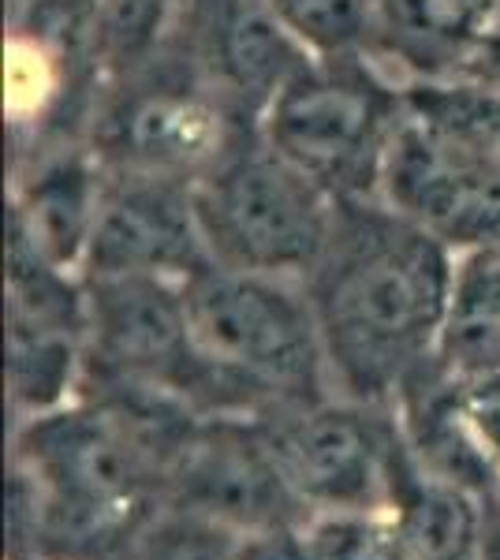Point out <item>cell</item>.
I'll use <instances>...</instances> for the list:
<instances>
[{
    "label": "cell",
    "instance_id": "ac0fdd59",
    "mask_svg": "<svg viewBox=\"0 0 500 560\" xmlns=\"http://www.w3.org/2000/svg\"><path fill=\"white\" fill-rule=\"evenodd\" d=\"M407 105L500 153V83L475 75L407 83Z\"/></svg>",
    "mask_w": 500,
    "mask_h": 560
},
{
    "label": "cell",
    "instance_id": "7a4b0ae2",
    "mask_svg": "<svg viewBox=\"0 0 500 560\" xmlns=\"http://www.w3.org/2000/svg\"><path fill=\"white\" fill-rule=\"evenodd\" d=\"M184 288L198 351L247 400L254 422L325 400L329 363L303 280L209 266Z\"/></svg>",
    "mask_w": 500,
    "mask_h": 560
},
{
    "label": "cell",
    "instance_id": "ffe728a7",
    "mask_svg": "<svg viewBox=\"0 0 500 560\" xmlns=\"http://www.w3.org/2000/svg\"><path fill=\"white\" fill-rule=\"evenodd\" d=\"M235 535L209 520L187 516L158 527L135 549V560H235Z\"/></svg>",
    "mask_w": 500,
    "mask_h": 560
},
{
    "label": "cell",
    "instance_id": "8992f818",
    "mask_svg": "<svg viewBox=\"0 0 500 560\" xmlns=\"http://www.w3.org/2000/svg\"><path fill=\"white\" fill-rule=\"evenodd\" d=\"M280 475L306 509L385 512L407 456L393 404H306L254 422Z\"/></svg>",
    "mask_w": 500,
    "mask_h": 560
},
{
    "label": "cell",
    "instance_id": "8fae6325",
    "mask_svg": "<svg viewBox=\"0 0 500 560\" xmlns=\"http://www.w3.org/2000/svg\"><path fill=\"white\" fill-rule=\"evenodd\" d=\"M105 165L90 142H60L31 153H15L12 213L8 229L23 232L60 269L83 277L102 206Z\"/></svg>",
    "mask_w": 500,
    "mask_h": 560
},
{
    "label": "cell",
    "instance_id": "44dd1931",
    "mask_svg": "<svg viewBox=\"0 0 500 560\" xmlns=\"http://www.w3.org/2000/svg\"><path fill=\"white\" fill-rule=\"evenodd\" d=\"M460 385V411L467 419L470 433L478 438L481 453L500 471V370L497 374H481Z\"/></svg>",
    "mask_w": 500,
    "mask_h": 560
},
{
    "label": "cell",
    "instance_id": "52a82bcc",
    "mask_svg": "<svg viewBox=\"0 0 500 560\" xmlns=\"http://www.w3.org/2000/svg\"><path fill=\"white\" fill-rule=\"evenodd\" d=\"M381 198L456 255L500 247V153L411 105L388 150Z\"/></svg>",
    "mask_w": 500,
    "mask_h": 560
},
{
    "label": "cell",
    "instance_id": "7402d4cb",
    "mask_svg": "<svg viewBox=\"0 0 500 560\" xmlns=\"http://www.w3.org/2000/svg\"><path fill=\"white\" fill-rule=\"evenodd\" d=\"M235 560H306L303 523L295 527H269L235 535Z\"/></svg>",
    "mask_w": 500,
    "mask_h": 560
},
{
    "label": "cell",
    "instance_id": "603a6c76",
    "mask_svg": "<svg viewBox=\"0 0 500 560\" xmlns=\"http://www.w3.org/2000/svg\"><path fill=\"white\" fill-rule=\"evenodd\" d=\"M12 4H15V0H12Z\"/></svg>",
    "mask_w": 500,
    "mask_h": 560
},
{
    "label": "cell",
    "instance_id": "5b68a950",
    "mask_svg": "<svg viewBox=\"0 0 500 560\" xmlns=\"http://www.w3.org/2000/svg\"><path fill=\"white\" fill-rule=\"evenodd\" d=\"M240 124L251 120H240L187 52L165 42L147 65L105 79L86 142L105 168L195 184Z\"/></svg>",
    "mask_w": 500,
    "mask_h": 560
},
{
    "label": "cell",
    "instance_id": "5bb4252c",
    "mask_svg": "<svg viewBox=\"0 0 500 560\" xmlns=\"http://www.w3.org/2000/svg\"><path fill=\"white\" fill-rule=\"evenodd\" d=\"M452 382L500 370V247L456 258V280L433 355Z\"/></svg>",
    "mask_w": 500,
    "mask_h": 560
},
{
    "label": "cell",
    "instance_id": "7c38bea8",
    "mask_svg": "<svg viewBox=\"0 0 500 560\" xmlns=\"http://www.w3.org/2000/svg\"><path fill=\"white\" fill-rule=\"evenodd\" d=\"M500 31V0H377V60L404 83L475 71Z\"/></svg>",
    "mask_w": 500,
    "mask_h": 560
},
{
    "label": "cell",
    "instance_id": "9c48e42d",
    "mask_svg": "<svg viewBox=\"0 0 500 560\" xmlns=\"http://www.w3.org/2000/svg\"><path fill=\"white\" fill-rule=\"evenodd\" d=\"M168 493L179 512L232 535L311 520V509L295 497L258 427L247 419H202L172 471Z\"/></svg>",
    "mask_w": 500,
    "mask_h": 560
},
{
    "label": "cell",
    "instance_id": "277c9868",
    "mask_svg": "<svg viewBox=\"0 0 500 560\" xmlns=\"http://www.w3.org/2000/svg\"><path fill=\"white\" fill-rule=\"evenodd\" d=\"M195 210L213 266L303 280L325 250L336 202L258 124H240L195 179Z\"/></svg>",
    "mask_w": 500,
    "mask_h": 560
},
{
    "label": "cell",
    "instance_id": "6da1fadb",
    "mask_svg": "<svg viewBox=\"0 0 500 560\" xmlns=\"http://www.w3.org/2000/svg\"><path fill=\"white\" fill-rule=\"evenodd\" d=\"M456 250L385 198L336 202L333 232L303 288L344 400L396 404L438 355Z\"/></svg>",
    "mask_w": 500,
    "mask_h": 560
},
{
    "label": "cell",
    "instance_id": "ba28073f",
    "mask_svg": "<svg viewBox=\"0 0 500 560\" xmlns=\"http://www.w3.org/2000/svg\"><path fill=\"white\" fill-rule=\"evenodd\" d=\"M213 266L195 210V184L153 173L105 168L94 240L86 250L90 277H165L195 280Z\"/></svg>",
    "mask_w": 500,
    "mask_h": 560
},
{
    "label": "cell",
    "instance_id": "9a60e30c",
    "mask_svg": "<svg viewBox=\"0 0 500 560\" xmlns=\"http://www.w3.org/2000/svg\"><path fill=\"white\" fill-rule=\"evenodd\" d=\"M86 332L8 311V388L26 415L60 408L83 385Z\"/></svg>",
    "mask_w": 500,
    "mask_h": 560
},
{
    "label": "cell",
    "instance_id": "e0dca14e",
    "mask_svg": "<svg viewBox=\"0 0 500 560\" xmlns=\"http://www.w3.org/2000/svg\"><path fill=\"white\" fill-rule=\"evenodd\" d=\"M184 4L187 0H97V57L105 79L158 57Z\"/></svg>",
    "mask_w": 500,
    "mask_h": 560
},
{
    "label": "cell",
    "instance_id": "3957f363",
    "mask_svg": "<svg viewBox=\"0 0 500 560\" xmlns=\"http://www.w3.org/2000/svg\"><path fill=\"white\" fill-rule=\"evenodd\" d=\"M407 83L377 57L306 60L258 116V131L333 202L381 198Z\"/></svg>",
    "mask_w": 500,
    "mask_h": 560
},
{
    "label": "cell",
    "instance_id": "2e32d148",
    "mask_svg": "<svg viewBox=\"0 0 500 560\" xmlns=\"http://www.w3.org/2000/svg\"><path fill=\"white\" fill-rule=\"evenodd\" d=\"M269 8L306 57H377V0H269Z\"/></svg>",
    "mask_w": 500,
    "mask_h": 560
},
{
    "label": "cell",
    "instance_id": "4fadbf2b",
    "mask_svg": "<svg viewBox=\"0 0 500 560\" xmlns=\"http://www.w3.org/2000/svg\"><path fill=\"white\" fill-rule=\"evenodd\" d=\"M393 520L407 560H486V512L478 493L430 475L411 445L396 475Z\"/></svg>",
    "mask_w": 500,
    "mask_h": 560
},
{
    "label": "cell",
    "instance_id": "d6986e66",
    "mask_svg": "<svg viewBox=\"0 0 500 560\" xmlns=\"http://www.w3.org/2000/svg\"><path fill=\"white\" fill-rule=\"evenodd\" d=\"M306 560H407L396 520L381 512H322L303 523Z\"/></svg>",
    "mask_w": 500,
    "mask_h": 560
},
{
    "label": "cell",
    "instance_id": "30bf717a",
    "mask_svg": "<svg viewBox=\"0 0 500 560\" xmlns=\"http://www.w3.org/2000/svg\"><path fill=\"white\" fill-rule=\"evenodd\" d=\"M240 120L258 124L277 90L306 65L269 0H187L168 38Z\"/></svg>",
    "mask_w": 500,
    "mask_h": 560
}]
</instances>
